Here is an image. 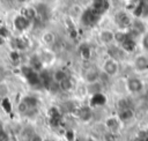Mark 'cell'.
<instances>
[{
    "mask_svg": "<svg viewBox=\"0 0 148 141\" xmlns=\"http://www.w3.org/2000/svg\"><path fill=\"white\" fill-rule=\"evenodd\" d=\"M103 141H118V136L116 133H112V132H109V131H105L103 133V136H102Z\"/></svg>",
    "mask_w": 148,
    "mask_h": 141,
    "instance_id": "cell-15",
    "label": "cell"
},
{
    "mask_svg": "<svg viewBox=\"0 0 148 141\" xmlns=\"http://www.w3.org/2000/svg\"><path fill=\"white\" fill-rule=\"evenodd\" d=\"M29 141H45V139H44L40 134H38V133H34V134L30 136Z\"/></svg>",
    "mask_w": 148,
    "mask_h": 141,
    "instance_id": "cell-17",
    "label": "cell"
},
{
    "mask_svg": "<svg viewBox=\"0 0 148 141\" xmlns=\"http://www.w3.org/2000/svg\"><path fill=\"white\" fill-rule=\"evenodd\" d=\"M5 43H6V42H5V38L0 36V46H2V45H3Z\"/></svg>",
    "mask_w": 148,
    "mask_h": 141,
    "instance_id": "cell-18",
    "label": "cell"
},
{
    "mask_svg": "<svg viewBox=\"0 0 148 141\" xmlns=\"http://www.w3.org/2000/svg\"><path fill=\"white\" fill-rule=\"evenodd\" d=\"M17 1H18V2H24L25 0H17Z\"/></svg>",
    "mask_w": 148,
    "mask_h": 141,
    "instance_id": "cell-19",
    "label": "cell"
},
{
    "mask_svg": "<svg viewBox=\"0 0 148 141\" xmlns=\"http://www.w3.org/2000/svg\"><path fill=\"white\" fill-rule=\"evenodd\" d=\"M147 23H148V16H147Z\"/></svg>",
    "mask_w": 148,
    "mask_h": 141,
    "instance_id": "cell-20",
    "label": "cell"
},
{
    "mask_svg": "<svg viewBox=\"0 0 148 141\" xmlns=\"http://www.w3.org/2000/svg\"><path fill=\"white\" fill-rule=\"evenodd\" d=\"M101 72H102V74L106 75L108 77H114L120 72V62L110 57H106L102 64Z\"/></svg>",
    "mask_w": 148,
    "mask_h": 141,
    "instance_id": "cell-2",
    "label": "cell"
},
{
    "mask_svg": "<svg viewBox=\"0 0 148 141\" xmlns=\"http://www.w3.org/2000/svg\"><path fill=\"white\" fill-rule=\"evenodd\" d=\"M132 67L136 74L148 73V54L143 52L135 54L132 60Z\"/></svg>",
    "mask_w": 148,
    "mask_h": 141,
    "instance_id": "cell-3",
    "label": "cell"
},
{
    "mask_svg": "<svg viewBox=\"0 0 148 141\" xmlns=\"http://www.w3.org/2000/svg\"><path fill=\"white\" fill-rule=\"evenodd\" d=\"M117 116H118V118L120 119V121H121L123 124H125V123L131 121V120L135 117V113H134V111H133L132 107L127 106V107H124V109H119Z\"/></svg>",
    "mask_w": 148,
    "mask_h": 141,
    "instance_id": "cell-9",
    "label": "cell"
},
{
    "mask_svg": "<svg viewBox=\"0 0 148 141\" xmlns=\"http://www.w3.org/2000/svg\"><path fill=\"white\" fill-rule=\"evenodd\" d=\"M91 116H92L91 110L88 109V107H84V109H82V110L80 111V118H81L82 120H84V121H88V120L91 118Z\"/></svg>",
    "mask_w": 148,
    "mask_h": 141,
    "instance_id": "cell-16",
    "label": "cell"
},
{
    "mask_svg": "<svg viewBox=\"0 0 148 141\" xmlns=\"http://www.w3.org/2000/svg\"><path fill=\"white\" fill-rule=\"evenodd\" d=\"M42 39L46 46H51L56 43V35L52 31H45L42 36Z\"/></svg>",
    "mask_w": 148,
    "mask_h": 141,
    "instance_id": "cell-13",
    "label": "cell"
},
{
    "mask_svg": "<svg viewBox=\"0 0 148 141\" xmlns=\"http://www.w3.org/2000/svg\"><path fill=\"white\" fill-rule=\"evenodd\" d=\"M59 86H60L61 90H64V91H71V90L74 88V82H73V80L68 76V77H66L62 82H60Z\"/></svg>",
    "mask_w": 148,
    "mask_h": 141,
    "instance_id": "cell-14",
    "label": "cell"
},
{
    "mask_svg": "<svg viewBox=\"0 0 148 141\" xmlns=\"http://www.w3.org/2000/svg\"><path fill=\"white\" fill-rule=\"evenodd\" d=\"M45 141H51V140H45Z\"/></svg>",
    "mask_w": 148,
    "mask_h": 141,
    "instance_id": "cell-21",
    "label": "cell"
},
{
    "mask_svg": "<svg viewBox=\"0 0 148 141\" xmlns=\"http://www.w3.org/2000/svg\"><path fill=\"white\" fill-rule=\"evenodd\" d=\"M66 77H68V74L66 73L65 69H56V70L53 72V75H52L53 81L57 82L58 84H59L60 82H62Z\"/></svg>",
    "mask_w": 148,
    "mask_h": 141,
    "instance_id": "cell-12",
    "label": "cell"
},
{
    "mask_svg": "<svg viewBox=\"0 0 148 141\" xmlns=\"http://www.w3.org/2000/svg\"><path fill=\"white\" fill-rule=\"evenodd\" d=\"M138 44H139V46L141 49V52L148 54V30L143 35L140 36V38L138 40Z\"/></svg>",
    "mask_w": 148,
    "mask_h": 141,
    "instance_id": "cell-11",
    "label": "cell"
},
{
    "mask_svg": "<svg viewBox=\"0 0 148 141\" xmlns=\"http://www.w3.org/2000/svg\"><path fill=\"white\" fill-rule=\"evenodd\" d=\"M127 54L128 53L120 45H118L116 43L112 44V45H110V46H108V57H110V58L119 61L120 64H121V61H124L126 59Z\"/></svg>",
    "mask_w": 148,
    "mask_h": 141,
    "instance_id": "cell-4",
    "label": "cell"
},
{
    "mask_svg": "<svg viewBox=\"0 0 148 141\" xmlns=\"http://www.w3.org/2000/svg\"><path fill=\"white\" fill-rule=\"evenodd\" d=\"M126 91L131 95H139L145 90V81L139 75H130L125 79Z\"/></svg>",
    "mask_w": 148,
    "mask_h": 141,
    "instance_id": "cell-1",
    "label": "cell"
},
{
    "mask_svg": "<svg viewBox=\"0 0 148 141\" xmlns=\"http://www.w3.org/2000/svg\"><path fill=\"white\" fill-rule=\"evenodd\" d=\"M104 126H105L106 131L118 134V132L120 131V128L123 126V123L120 121V119L118 118L117 114L116 116H109L104 121Z\"/></svg>",
    "mask_w": 148,
    "mask_h": 141,
    "instance_id": "cell-5",
    "label": "cell"
},
{
    "mask_svg": "<svg viewBox=\"0 0 148 141\" xmlns=\"http://www.w3.org/2000/svg\"><path fill=\"white\" fill-rule=\"evenodd\" d=\"M102 89H103V84L101 83V81L94 82V83H90V84H87V92L90 94L91 96H95V95L101 94L102 92Z\"/></svg>",
    "mask_w": 148,
    "mask_h": 141,
    "instance_id": "cell-10",
    "label": "cell"
},
{
    "mask_svg": "<svg viewBox=\"0 0 148 141\" xmlns=\"http://www.w3.org/2000/svg\"><path fill=\"white\" fill-rule=\"evenodd\" d=\"M101 74H102L101 69H97L96 67H89L83 73V80L87 84L98 82L101 81Z\"/></svg>",
    "mask_w": 148,
    "mask_h": 141,
    "instance_id": "cell-7",
    "label": "cell"
},
{
    "mask_svg": "<svg viewBox=\"0 0 148 141\" xmlns=\"http://www.w3.org/2000/svg\"><path fill=\"white\" fill-rule=\"evenodd\" d=\"M133 17L130 16L127 12H120L116 15V22L119 27V30H128L132 24Z\"/></svg>",
    "mask_w": 148,
    "mask_h": 141,
    "instance_id": "cell-6",
    "label": "cell"
},
{
    "mask_svg": "<svg viewBox=\"0 0 148 141\" xmlns=\"http://www.w3.org/2000/svg\"><path fill=\"white\" fill-rule=\"evenodd\" d=\"M98 40L105 46L114 44V31L111 29H102L98 32Z\"/></svg>",
    "mask_w": 148,
    "mask_h": 141,
    "instance_id": "cell-8",
    "label": "cell"
}]
</instances>
